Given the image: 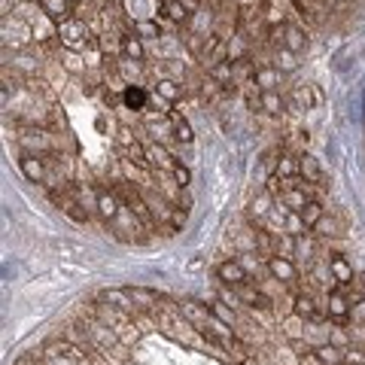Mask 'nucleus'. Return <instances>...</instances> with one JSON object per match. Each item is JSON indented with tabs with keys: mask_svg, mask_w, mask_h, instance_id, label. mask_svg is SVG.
<instances>
[{
	"mask_svg": "<svg viewBox=\"0 0 365 365\" xmlns=\"http://www.w3.org/2000/svg\"><path fill=\"white\" fill-rule=\"evenodd\" d=\"M350 317H353L356 326H365V299H356L353 308H350Z\"/></svg>",
	"mask_w": 365,
	"mask_h": 365,
	"instance_id": "obj_42",
	"label": "nucleus"
},
{
	"mask_svg": "<svg viewBox=\"0 0 365 365\" xmlns=\"http://www.w3.org/2000/svg\"><path fill=\"white\" fill-rule=\"evenodd\" d=\"M292 314H299L301 319H308V323H319V319L326 317V308L323 304H317V299L310 292H295L292 295Z\"/></svg>",
	"mask_w": 365,
	"mask_h": 365,
	"instance_id": "obj_6",
	"label": "nucleus"
},
{
	"mask_svg": "<svg viewBox=\"0 0 365 365\" xmlns=\"http://www.w3.org/2000/svg\"><path fill=\"white\" fill-rule=\"evenodd\" d=\"M304 329H308V319H301L299 314H286L283 319H280V332H283L286 341H301Z\"/></svg>",
	"mask_w": 365,
	"mask_h": 365,
	"instance_id": "obj_26",
	"label": "nucleus"
},
{
	"mask_svg": "<svg viewBox=\"0 0 365 365\" xmlns=\"http://www.w3.org/2000/svg\"><path fill=\"white\" fill-rule=\"evenodd\" d=\"M314 353L319 356V362H323V365H338V362H344V350L335 347V344H329V341H326V344H317Z\"/></svg>",
	"mask_w": 365,
	"mask_h": 365,
	"instance_id": "obj_35",
	"label": "nucleus"
},
{
	"mask_svg": "<svg viewBox=\"0 0 365 365\" xmlns=\"http://www.w3.org/2000/svg\"><path fill=\"white\" fill-rule=\"evenodd\" d=\"M253 86H259L262 91H277L280 86V71L274 64H259L253 73Z\"/></svg>",
	"mask_w": 365,
	"mask_h": 365,
	"instance_id": "obj_23",
	"label": "nucleus"
},
{
	"mask_svg": "<svg viewBox=\"0 0 365 365\" xmlns=\"http://www.w3.org/2000/svg\"><path fill=\"white\" fill-rule=\"evenodd\" d=\"M147 165L152 167V171H171L177 162H174V156L167 152L165 143L152 140V143H147Z\"/></svg>",
	"mask_w": 365,
	"mask_h": 365,
	"instance_id": "obj_19",
	"label": "nucleus"
},
{
	"mask_svg": "<svg viewBox=\"0 0 365 365\" xmlns=\"http://www.w3.org/2000/svg\"><path fill=\"white\" fill-rule=\"evenodd\" d=\"M265 271L271 274L274 283L292 286V289H295V280H299V268H295V262H292L289 256H271V259H265ZM295 292H299V289H295Z\"/></svg>",
	"mask_w": 365,
	"mask_h": 365,
	"instance_id": "obj_3",
	"label": "nucleus"
},
{
	"mask_svg": "<svg viewBox=\"0 0 365 365\" xmlns=\"http://www.w3.org/2000/svg\"><path fill=\"white\" fill-rule=\"evenodd\" d=\"M122 104H125V110H131V113H143L147 110V104H149L147 88L143 86H125L122 88Z\"/></svg>",
	"mask_w": 365,
	"mask_h": 365,
	"instance_id": "obj_20",
	"label": "nucleus"
},
{
	"mask_svg": "<svg viewBox=\"0 0 365 365\" xmlns=\"http://www.w3.org/2000/svg\"><path fill=\"white\" fill-rule=\"evenodd\" d=\"M119 49H122V58H128V61H140L143 64V58H147V49H143L140 37H137L134 30L119 37Z\"/></svg>",
	"mask_w": 365,
	"mask_h": 365,
	"instance_id": "obj_24",
	"label": "nucleus"
},
{
	"mask_svg": "<svg viewBox=\"0 0 365 365\" xmlns=\"http://www.w3.org/2000/svg\"><path fill=\"white\" fill-rule=\"evenodd\" d=\"M329 271H332V277H335V283L338 286H353V280H356V274H353V265L347 262V256H341V253H332L329 259Z\"/></svg>",
	"mask_w": 365,
	"mask_h": 365,
	"instance_id": "obj_17",
	"label": "nucleus"
},
{
	"mask_svg": "<svg viewBox=\"0 0 365 365\" xmlns=\"http://www.w3.org/2000/svg\"><path fill=\"white\" fill-rule=\"evenodd\" d=\"M299 174L304 182H310V186H323V167L314 156H308V152H301L299 156Z\"/></svg>",
	"mask_w": 365,
	"mask_h": 365,
	"instance_id": "obj_21",
	"label": "nucleus"
},
{
	"mask_svg": "<svg viewBox=\"0 0 365 365\" xmlns=\"http://www.w3.org/2000/svg\"><path fill=\"white\" fill-rule=\"evenodd\" d=\"M158 10L165 12V19H171L174 25H186L192 15H189V10L180 3V0H158Z\"/></svg>",
	"mask_w": 365,
	"mask_h": 365,
	"instance_id": "obj_27",
	"label": "nucleus"
},
{
	"mask_svg": "<svg viewBox=\"0 0 365 365\" xmlns=\"http://www.w3.org/2000/svg\"><path fill=\"white\" fill-rule=\"evenodd\" d=\"M156 95L162 97V101H167V104H177V101H182L186 88H182L177 79H171V76H162V79L156 82Z\"/></svg>",
	"mask_w": 365,
	"mask_h": 365,
	"instance_id": "obj_25",
	"label": "nucleus"
},
{
	"mask_svg": "<svg viewBox=\"0 0 365 365\" xmlns=\"http://www.w3.org/2000/svg\"><path fill=\"white\" fill-rule=\"evenodd\" d=\"M122 207H125V204L119 201V195L113 192V189H104V186L95 189V210L104 223H113V219L122 213Z\"/></svg>",
	"mask_w": 365,
	"mask_h": 365,
	"instance_id": "obj_5",
	"label": "nucleus"
},
{
	"mask_svg": "<svg viewBox=\"0 0 365 365\" xmlns=\"http://www.w3.org/2000/svg\"><path fill=\"white\" fill-rule=\"evenodd\" d=\"M329 344L347 350L350 344H353V338H350V329H344V326H329Z\"/></svg>",
	"mask_w": 365,
	"mask_h": 365,
	"instance_id": "obj_39",
	"label": "nucleus"
},
{
	"mask_svg": "<svg viewBox=\"0 0 365 365\" xmlns=\"http://www.w3.org/2000/svg\"><path fill=\"white\" fill-rule=\"evenodd\" d=\"M171 174H174V180H177V186H180V189H189V182H192V174H189V167H186V165H174V167H171Z\"/></svg>",
	"mask_w": 365,
	"mask_h": 365,
	"instance_id": "obj_41",
	"label": "nucleus"
},
{
	"mask_svg": "<svg viewBox=\"0 0 365 365\" xmlns=\"http://www.w3.org/2000/svg\"><path fill=\"white\" fill-rule=\"evenodd\" d=\"M271 210H274V195L265 189V192H259L253 201H250L247 216H250V223H253V225H259V223H265V219L271 216Z\"/></svg>",
	"mask_w": 365,
	"mask_h": 365,
	"instance_id": "obj_18",
	"label": "nucleus"
},
{
	"mask_svg": "<svg viewBox=\"0 0 365 365\" xmlns=\"http://www.w3.org/2000/svg\"><path fill=\"white\" fill-rule=\"evenodd\" d=\"M280 201H283V207H286V210L301 213V210H304V204L310 201V189L304 186V182H299V180H289V182H283Z\"/></svg>",
	"mask_w": 365,
	"mask_h": 365,
	"instance_id": "obj_7",
	"label": "nucleus"
},
{
	"mask_svg": "<svg viewBox=\"0 0 365 365\" xmlns=\"http://www.w3.org/2000/svg\"><path fill=\"white\" fill-rule=\"evenodd\" d=\"M338 365H350V362H338Z\"/></svg>",
	"mask_w": 365,
	"mask_h": 365,
	"instance_id": "obj_45",
	"label": "nucleus"
},
{
	"mask_svg": "<svg viewBox=\"0 0 365 365\" xmlns=\"http://www.w3.org/2000/svg\"><path fill=\"white\" fill-rule=\"evenodd\" d=\"M30 40H34V25H28V21H21V19H10L6 15L3 19V49H28Z\"/></svg>",
	"mask_w": 365,
	"mask_h": 365,
	"instance_id": "obj_2",
	"label": "nucleus"
},
{
	"mask_svg": "<svg viewBox=\"0 0 365 365\" xmlns=\"http://www.w3.org/2000/svg\"><path fill=\"white\" fill-rule=\"evenodd\" d=\"M274 174H277L283 182L301 177V174H299V152H280L277 165H274Z\"/></svg>",
	"mask_w": 365,
	"mask_h": 365,
	"instance_id": "obj_22",
	"label": "nucleus"
},
{
	"mask_svg": "<svg viewBox=\"0 0 365 365\" xmlns=\"http://www.w3.org/2000/svg\"><path fill=\"white\" fill-rule=\"evenodd\" d=\"M37 3H40V12L55 21V25L73 19V0H37Z\"/></svg>",
	"mask_w": 365,
	"mask_h": 365,
	"instance_id": "obj_16",
	"label": "nucleus"
},
{
	"mask_svg": "<svg viewBox=\"0 0 365 365\" xmlns=\"http://www.w3.org/2000/svg\"><path fill=\"white\" fill-rule=\"evenodd\" d=\"M46 156H30V152H21L19 158V167L21 174L30 180V182H49V171H46Z\"/></svg>",
	"mask_w": 365,
	"mask_h": 365,
	"instance_id": "obj_10",
	"label": "nucleus"
},
{
	"mask_svg": "<svg viewBox=\"0 0 365 365\" xmlns=\"http://www.w3.org/2000/svg\"><path fill=\"white\" fill-rule=\"evenodd\" d=\"M283 46L289 52H304L308 49V37H304V30L301 28H295V25H283Z\"/></svg>",
	"mask_w": 365,
	"mask_h": 365,
	"instance_id": "obj_29",
	"label": "nucleus"
},
{
	"mask_svg": "<svg viewBox=\"0 0 365 365\" xmlns=\"http://www.w3.org/2000/svg\"><path fill=\"white\" fill-rule=\"evenodd\" d=\"M289 104H292L295 113L314 110V106L323 104V91H319V86H295L292 95H289Z\"/></svg>",
	"mask_w": 365,
	"mask_h": 365,
	"instance_id": "obj_8",
	"label": "nucleus"
},
{
	"mask_svg": "<svg viewBox=\"0 0 365 365\" xmlns=\"http://www.w3.org/2000/svg\"><path fill=\"white\" fill-rule=\"evenodd\" d=\"M299 365H323V362H319V356L317 353H308V356H301V362Z\"/></svg>",
	"mask_w": 365,
	"mask_h": 365,
	"instance_id": "obj_44",
	"label": "nucleus"
},
{
	"mask_svg": "<svg viewBox=\"0 0 365 365\" xmlns=\"http://www.w3.org/2000/svg\"><path fill=\"white\" fill-rule=\"evenodd\" d=\"M116 73L128 82V86H140V61H128V58H122L119 64H116Z\"/></svg>",
	"mask_w": 365,
	"mask_h": 365,
	"instance_id": "obj_33",
	"label": "nucleus"
},
{
	"mask_svg": "<svg viewBox=\"0 0 365 365\" xmlns=\"http://www.w3.org/2000/svg\"><path fill=\"white\" fill-rule=\"evenodd\" d=\"M182 6L189 10V15H195V12H201V0H180Z\"/></svg>",
	"mask_w": 365,
	"mask_h": 365,
	"instance_id": "obj_43",
	"label": "nucleus"
},
{
	"mask_svg": "<svg viewBox=\"0 0 365 365\" xmlns=\"http://www.w3.org/2000/svg\"><path fill=\"white\" fill-rule=\"evenodd\" d=\"M97 301H106V304H113L116 310H122V314H128V317H137L140 310H137V304L134 299L128 295V289H104L101 295H97Z\"/></svg>",
	"mask_w": 365,
	"mask_h": 365,
	"instance_id": "obj_11",
	"label": "nucleus"
},
{
	"mask_svg": "<svg viewBox=\"0 0 365 365\" xmlns=\"http://www.w3.org/2000/svg\"><path fill=\"white\" fill-rule=\"evenodd\" d=\"M177 308H180V314L186 317V323H192L198 332L207 326V319H210V308H207V304H201V301H195V299H186V301H180Z\"/></svg>",
	"mask_w": 365,
	"mask_h": 365,
	"instance_id": "obj_14",
	"label": "nucleus"
},
{
	"mask_svg": "<svg viewBox=\"0 0 365 365\" xmlns=\"http://www.w3.org/2000/svg\"><path fill=\"white\" fill-rule=\"evenodd\" d=\"M326 317L335 319V323H344L350 317V308H353V299H347L341 289H332V292H326Z\"/></svg>",
	"mask_w": 365,
	"mask_h": 365,
	"instance_id": "obj_9",
	"label": "nucleus"
},
{
	"mask_svg": "<svg viewBox=\"0 0 365 365\" xmlns=\"http://www.w3.org/2000/svg\"><path fill=\"white\" fill-rule=\"evenodd\" d=\"M134 34L140 40H158L162 37V25L158 21H134Z\"/></svg>",
	"mask_w": 365,
	"mask_h": 365,
	"instance_id": "obj_38",
	"label": "nucleus"
},
{
	"mask_svg": "<svg viewBox=\"0 0 365 365\" xmlns=\"http://www.w3.org/2000/svg\"><path fill=\"white\" fill-rule=\"evenodd\" d=\"M171 122H174V137H177L180 143H186V147H189V143L195 140L192 125H189V122L182 119V116H177V113H171Z\"/></svg>",
	"mask_w": 365,
	"mask_h": 365,
	"instance_id": "obj_37",
	"label": "nucleus"
},
{
	"mask_svg": "<svg viewBox=\"0 0 365 365\" xmlns=\"http://www.w3.org/2000/svg\"><path fill=\"white\" fill-rule=\"evenodd\" d=\"M292 262L304 265V268H310L314 262H319L317 259V234H299L295 238V253H292Z\"/></svg>",
	"mask_w": 365,
	"mask_h": 365,
	"instance_id": "obj_13",
	"label": "nucleus"
},
{
	"mask_svg": "<svg viewBox=\"0 0 365 365\" xmlns=\"http://www.w3.org/2000/svg\"><path fill=\"white\" fill-rule=\"evenodd\" d=\"M128 289V295L134 299V304H137V310H156L158 304H165L167 299L162 292H156V289H147V286H125Z\"/></svg>",
	"mask_w": 365,
	"mask_h": 365,
	"instance_id": "obj_15",
	"label": "nucleus"
},
{
	"mask_svg": "<svg viewBox=\"0 0 365 365\" xmlns=\"http://www.w3.org/2000/svg\"><path fill=\"white\" fill-rule=\"evenodd\" d=\"M134 143H140V140H137V134L128 125H119V131H116V147H119V152L122 149H131Z\"/></svg>",
	"mask_w": 365,
	"mask_h": 365,
	"instance_id": "obj_40",
	"label": "nucleus"
},
{
	"mask_svg": "<svg viewBox=\"0 0 365 365\" xmlns=\"http://www.w3.org/2000/svg\"><path fill=\"white\" fill-rule=\"evenodd\" d=\"M210 314L216 317V319H223L225 326H232V329H238V323H241V317L234 314V308H232V304H225L223 299H219V301H210Z\"/></svg>",
	"mask_w": 365,
	"mask_h": 365,
	"instance_id": "obj_32",
	"label": "nucleus"
},
{
	"mask_svg": "<svg viewBox=\"0 0 365 365\" xmlns=\"http://www.w3.org/2000/svg\"><path fill=\"white\" fill-rule=\"evenodd\" d=\"M283 106H286V101L280 97V91H262L259 95V110L262 113H268V116H283Z\"/></svg>",
	"mask_w": 365,
	"mask_h": 365,
	"instance_id": "obj_28",
	"label": "nucleus"
},
{
	"mask_svg": "<svg viewBox=\"0 0 365 365\" xmlns=\"http://www.w3.org/2000/svg\"><path fill=\"white\" fill-rule=\"evenodd\" d=\"M216 274H219V280H223L225 286H241V283H253L250 280V271L243 268V265L238 262V259H225L223 265L216 268Z\"/></svg>",
	"mask_w": 365,
	"mask_h": 365,
	"instance_id": "obj_12",
	"label": "nucleus"
},
{
	"mask_svg": "<svg viewBox=\"0 0 365 365\" xmlns=\"http://www.w3.org/2000/svg\"><path fill=\"white\" fill-rule=\"evenodd\" d=\"M310 232H314L319 241H335V238H341V234H344V228H341L338 219L323 216V219L317 223V228H310Z\"/></svg>",
	"mask_w": 365,
	"mask_h": 365,
	"instance_id": "obj_30",
	"label": "nucleus"
},
{
	"mask_svg": "<svg viewBox=\"0 0 365 365\" xmlns=\"http://www.w3.org/2000/svg\"><path fill=\"white\" fill-rule=\"evenodd\" d=\"M299 216H301L304 228H317V223L326 216V207H323V201H317V198H310V201L304 204V210L299 213Z\"/></svg>",
	"mask_w": 365,
	"mask_h": 365,
	"instance_id": "obj_31",
	"label": "nucleus"
},
{
	"mask_svg": "<svg viewBox=\"0 0 365 365\" xmlns=\"http://www.w3.org/2000/svg\"><path fill=\"white\" fill-rule=\"evenodd\" d=\"M61 67H64L67 73H76V76L88 71L86 58H79V52H71V49H64V55H61Z\"/></svg>",
	"mask_w": 365,
	"mask_h": 365,
	"instance_id": "obj_36",
	"label": "nucleus"
},
{
	"mask_svg": "<svg viewBox=\"0 0 365 365\" xmlns=\"http://www.w3.org/2000/svg\"><path fill=\"white\" fill-rule=\"evenodd\" d=\"M19 147L30 152V156H49L52 149V134L46 128H25L19 134Z\"/></svg>",
	"mask_w": 365,
	"mask_h": 365,
	"instance_id": "obj_4",
	"label": "nucleus"
},
{
	"mask_svg": "<svg viewBox=\"0 0 365 365\" xmlns=\"http://www.w3.org/2000/svg\"><path fill=\"white\" fill-rule=\"evenodd\" d=\"M274 67H277L280 73H292L295 67H299V61H295V52H289L286 46H277V49H274Z\"/></svg>",
	"mask_w": 365,
	"mask_h": 365,
	"instance_id": "obj_34",
	"label": "nucleus"
},
{
	"mask_svg": "<svg viewBox=\"0 0 365 365\" xmlns=\"http://www.w3.org/2000/svg\"><path fill=\"white\" fill-rule=\"evenodd\" d=\"M58 43L64 46V49H71V52H82L91 43L88 21L79 19V15H73V19L61 21V25H58Z\"/></svg>",
	"mask_w": 365,
	"mask_h": 365,
	"instance_id": "obj_1",
	"label": "nucleus"
}]
</instances>
